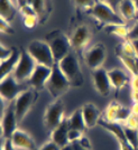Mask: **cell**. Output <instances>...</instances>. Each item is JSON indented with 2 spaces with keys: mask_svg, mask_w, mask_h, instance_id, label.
Listing matches in <instances>:
<instances>
[{
  "mask_svg": "<svg viewBox=\"0 0 138 150\" xmlns=\"http://www.w3.org/2000/svg\"><path fill=\"white\" fill-rule=\"evenodd\" d=\"M58 66L63 74L70 82L71 86L80 88L83 84V74H82L81 66L78 59V56L74 52H70L62 61L58 62Z\"/></svg>",
  "mask_w": 138,
  "mask_h": 150,
  "instance_id": "1",
  "label": "cell"
},
{
  "mask_svg": "<svg viewBox=\"0 0 138 150\" xmlns=\"http://www.w3.org/2000/svg\"><path fill=\"white\" fill-rule=\"evenodd\" d=\"M91 16H93L95 19H98L100 23L105 24L106 26L111 25H126V20L119 13L115 11L111 7L102 2L101 0L95 1L94 6L89 10Z\"/></svg>",
  "mask_w": 138,
  "mask_h": 150,
  "instance_id": "2",
  "label": "cell"
},
{
  "mask_svg": "<svg viewBox=\"0 0 138 150\" xmlns=\"http://www.w3.org/2000/svg\"><path fill=\"white\" fill-rule=\"evenodd\" d=\"M70 88H71L70 82L65 77V75L63 74V72L58 66V63H55L52 67V74L46 83L45 88L55 100H57L63 94L66 93Z\"/></svg>",
  "mask_w": 138,
  "mask_h": 150,
  "instance_id": "3",
  "label": "cell"
},
{
  "mask_svg": "<svg viewBox=\"0 0 138 150\" xmlns=\"http://www.w3.org/2000/svg\"><path fill=\"white\" fill-rule=\"evenodd\" d=\"M27 52L31 54V56L35 59V62L41 65H45L48 67H53L55 64V59L53 56V53L51 50L50 45L46 40H33L28 45Z\"/></svg>",
  "mask_w": 138,
  "mask_h": 150,
  "instance_id": "4",
  "label": "cell"
},
{
  "mask_svg": "<svg viewBox=\"0 0 138 150\" xmlns=\"http://www.w3.org/2000/svg\"><path fill=\"white\" fill-rule=\"evenodd\" d=\"M47 44L50 45L51 50L53 53V56L55 62L58 63L62 61L64 57L66 56L71 52V42L70 38L66 37L65 34L62 31H54L47 36Z\"/></svg>",
  "mask_w": 138,
  "mask_h": 150,
  "instance_id": "5",
  "label": "cell"
},
{
  "mask_svg": "<svg viewBox=\"0 0 138 150\" xmlns=\"http://www.w3.org/2000/svg\"><path fill=\"white\" fill-rule=\"evenodd\" d=\"M36 65H37V63L35 62V59L31 56V54L27 50H20L19 62L15 71H14L13 75L15 76V79L21 84L24 82H28L31 74L34 73V71L36 69Z\"/></svg>",
  "mask_w": 138,
  "mask_h": 150,
  "instance_id": "6",
  "label": "cell"
},
{
  "mask_svg": "<svg viewBox=\"0 0 138 150\" xmlns=\"http://www.w3.org/2000/svg\"><path fill=\"white\" fill-rule=\"evenodd\" d=\"M65 120L64 118V105L61 99H57L47 106L44 114V125L46 129L53 131L55 128Z\"/></svg>",
  "mask_w": 138,
  "mask_h": 150,
  "instance_id": "7",
  "label": "cell"
},
{
  "mask_svg": "<svg viewBox=\"0 0 138 150\" xmlns=\"http://www.w3.org/2000/svg\"><path fill=\"white\" fill-rule=\"evenodd\" d=\"M37 91L34 88H27L24 92L18 95V98L16 99L15 102V111H16V115L18 122L23 121L26 114L29 112L31 106L34 105L35 101L37 99Z\"/></svg>",
  "mask_w": 138,
  "mask_h": 150,
  "instance_id": "8",
  "label": "cell"
},
{
  "mask_svg": "<svg viewBox=\"0 0 138 150\" xmlns=\"http://www.w3.org/2000/svg\"><path fill=\"white\" fill-rule=\"evenodd\" d=\"M25 88H23V84L19 83L13 74L9 75L5 80L0 82V95L1 100L13 101L18 98L21 92H24Z\"/></svg>",
  "mask_w": 138,
  "mask_h": 150,
  "instance_id": "9",
  "label": "cell"
},
{
  "mask_svg": "<svg viewBox=\"0 0 138 150\" xmlns=\"http://www.w3.org/2000/svg\"><path fill=\"white\" fill-rule=\"evenodd\" d=\"M83 56H84V61L87 63V65L92 71L101 69L102 64L105 63L106 57H107L106 46L101 43L93 45L88 50H85Z\"/></svg>",
  "mask_w": 138,
  "mask_h": 150,
  "instance_id": "10",
  "label": "cell"
},
{
  "mask_svg": "<svg viewBox=\"0 0 138 150\" xmlns=\"http://www.w3.org/2000/svg\"><path fill=\"white\" fill-rule=\"evenodd\" d=\"M51 74H52V67L37 64L27 84L36 91H42L46 86V83L48 81Z\"/></svg>",
  "mask_w": 138,
  "mask_h": 150,
  "instance_id": "11",
  "label": "cell"
},
{
  "mask_svg": "<svg viewBox=\"0 0 138 150\" xmlns=\"http://www.w3.org/2000/svg\"><path fill=\"white\" fill-rule=\"evenodd\" d=\"M92 76V82L95 90L102 95V96H107L109 95L110 91H111V82L109 79V74L108 71H106L105 69H98L92 71L91 73Z\"/></svg>",
  "mask_w": 138,
  "mask_h": 150,
  "instance_id": "12",
  "label": "cell"
},
{
  "mask_svg": "<svg viewBox=\"0 0 138 150\" xmlns=\"http://www.w3.org/2000/svg\"><path fill=\"white\" fill-rule=\"evenodd\" d=\"M17 123L18 119L16 115L15 106H9L1 117V131L5 139H11L13 134L17 130Z\"/></svg>",
  "mask_w": 138,
  "mask_h": 150,
  "instance_id": "13",
  "label": "cell"
},
{
  "mask_svg": "<svg viewBox=\"0 0 138 150\" xmlns=\"http://www.w3.org/2000/svg\"><path fill=\"white\" fill-rule=\"evenodd\" d=\"M90 39H91V33L89 28L85 25H81L76 27L75 30L73 31L72 36L70 37V42L72 48L81 50L89 44Z\"/></svg>",
  "mask_w": 138,
  "mask_h": 150,
  "instance_id": "14",
  "label": "cell"
},
{
  "mask_svg": "<svg viewBox=\"0 0 138 150\" xmlns=\"http://www.w3.org/2000/svg\"><path fill=\"white\" fill-rule=\"evenodd\" d=\"M11 141H13L14 146L17 149L21 150H37L36 144L34 141V139L27 133V132L23 131L17 129L16 132L11 137Z\"/></svg>",
  "mask_w": 138,
  "mask_h": 150,
  "instance_id": "15",
  "label": "cell"
},
{
  "mask_svg": "<svg viewBox=\"0 0 138 150\" xmlns=\"http://www.w3.org/2000/svg\"><path fill=\"white\" fill-rule=\"evenodd\" d=\"M82 114H83V119L84 123L88 129H91L99 123L100 121V111L97 106L92 103H87L81 108Z\"/></svg>",
  "mask_w": 138,
  "mask_h": 150,
  "instance_id": "16",
  "label": "cell"
},
{
  "mask_svg": "<svg viewBox=\"0 0 138 150\" xmlns=\"http://www.w3.org/2000/svg\"><path fill=\"white\" fill-rule=\"evenodd\" d=\"M20 58V50L14 47V54L5 62H0V79L5 80L14 73Z\"/></svg>",
  "mask_w": 138,
  "mask_h": 150,
  "instance_id": "17",
  "label": "cell"
},
{
  "mask_svg": "<svg viewBox=\"0 0 138 150\" xmlns=\"http://www.w3.org/2000/svg\"><path fill=\"white\" fill-rule=\"evenodd\" d=\"M69 130L70 128L69 125H68V120L65 119L57 128H55L53 131L51 132V141L55 142L60 147L68 144H69V138H68Z\"/></svg>",
  "mask_w": 138,
  "mask_h": 150,
  "instance_id": "18",
  "label": "cell"
},
{
  "mask_svg": "<svg viewBox=\"0 0 138 150\" xmlns=\"http://www.w3.org/2000/svg\"><path fill=\"white\" fill-rule=\"evenodd\" d=\"M108 74H109V79H110L112 88H116V90L122 88L124 86H126V85L129 83V81H130L128 74H127L126 72H124L122 69H111V71H109Z\"/></svg>",
  "mask_w": 138,
  "mask_h": 150,
  "instance_id": "19",
  "label": "cell"
},
{
  "mask_svg": "<svg viewBox=\"0 0 138 150\" xmlns=\"http://www.w3.org/2000/svg\"><path fill=\"white\" fill-rule=\"evenodd\" d=\"M17 13V9L14 6L11 0H0V16L1 19H5L6 21L10 23L15 19Z\"/></svg>",
  "mask_w": 138,
  "mask_h": 150,
  "instance_id": "20",
  "label": "cell"
},
{
  "mask_svg": "<svg viewBox=\"0 0 138 150\" xmlns=\"http://www.w3.org/2000/svg\"><path fill=\"white\" fill-rule=\"evenodd\" d=\"M119 13L120 16L125 20H132L135 18L137 9L135 7L134 0H121L119 4Z\"/></svg>",
  "mask_w": 138,
  "mask_h": 150,
  "instance_id": "21",
  "label": "cell"
},
{
  "mask_svg": "<svg viewBox=\"0 0 138 150\" xmlns=\"http://www.w3.org/2000/svg\"><path fill=\"white\" fill-rule=\"evenodd\" d=\"M68 125H69V128L72 129V130H79V131L83 132L87 127H85V123H84V119H83V114H82V110L81 109H78L74 112L71 114V117L68 118Z\"/></svg>",
  "mask_w": 138,
  "mask_h": 150,
  "instance_id": "22",
  "label": "cell"
},
{
  "mask_svg": "<svg viewBox=\"0 0 138 150\" xmlns=\"http://www.w3.org/2000/svg\"><path fill=\"white\" fill-rule=\"evenodd\" d=\"M122 106L124 105H121L117 101L110 102L105 111V120L110 121V122H119L120 112H121Z\"/></svg>",
  "mask_w": 138,
  "mask_h": 150,
  "instance_id": "23",
  "label": "cell"
},
{
  "mask_svg": "<svg viewBox=\"0 0 138 150\" xmlns=\"http://www.w3.org/2000/svg\"><path fill=\"white\" fill-rule=\"evenodd\" d=\"M105 30L107 31L108 34L116 35L120 38H128V34H129L130 29H128L126 25H111L107 26Z\"/></svg>",
  "mask_w": 138,
  "mask_h": 150,
  "instance_id": "24",
  "label": "cell"
},
{
  "mask_svg": "<svg viewBox=\"0 0 138 150\" xmlns=\"http://www.w3.org/2000/svg\"><path fill=\"white\" fill-rule=\"evenodd\" d=\"M118 54V57H119L120 59H121V62L122 64L125 65V67L130 73L132 74V76H136L137 74V69H136V57H129V56H126L124 54H121V53H117Z\"/></svg>",
  "mask_w": 138,
  "mask_h": 150,
  "instance_id": "25",
  "label": "cell"
},
{
  "mask_svg": "<svg viewBox=\"0 0 138 150\" xmlns=\"http://www.w3.org/2000/svg\"><path fill=\"white\" fill-rule=\"evenodd\" d=\"M125 134L128 144L132 146L135 150H138V129H130L124 125Z\"/></svg>",
  "mask_w": 138,
  "mask_h": 150,
  "instance_id": "26",
  "label": "cell"
},
{
  "mask_svg": "<svg viewBox=\"0 0 138 150\" xmlns=\"http://www.w3.org/2000/svg\"><path fill=\"white\" fill-rule=\"evenodd\" d=\"M120 53L126 55V56L137 57L135 48H134V45H132V43L130 40H126L125 43L120 46Z\"/></svg>",
  "mask_w": 138,
  "mask_h": 150,
  "instance_id": "27",
  "label": "cell"
},
{
  "mask_svg": "<svg viewBox=\"0 0 138 150\" xmlns=\"http://www.w3.org/2000/svg\"><path fill=\"white\" fill-rule=\"evenodd\" d=\"M38 20V16L35 13V15H28V16H24V18H23V21H24V25H25L26 28H34L35 26L37 25Z\"/></svg>",
  "mask_w": 138,
  "mask_h": 150,
  "instance_id": "28",
  "label": "cell"
},
{
  "mask_svg": "<svg viewBox=\"0 0 138 150\" xmlns=\"http://www.w3.org/2000/svg\"><path fill=\"white\" fill-rule=\"evenodd\" d=\"M95 1L97 0H73L75 7L81 8V9H85V10H90L94 6Z\"/></svg>",
  "mask_w": 138,
  "mask_h": 150,
  "instance_id": "29",
  "label": "cell"
},
{
  "mask_svg": "<svg viewBox=\"0 0 138 150\" xmlns=\"http://www.w3.org/2000/svg\"><path fill=\"white\" fill-rule=\"evenodd\" d=\"M83 137L81 131L79 130H72L70 129L69 130V134H68V138H69V144H74V142H78L80 141Z\"/></svg>",
  "mask_w": 138,
  "mask_h": 150,
  "instance_id": "30",
  "label": "cell"
},
{
  "mask_svg": "<svg viewBox=\"0 0 138 150\" xmlns=\"http://www.w3.org/2000/svg\"><path fill=\"white\" fill-rule=\"evenodd\" d=\"M31 6L34 8L35 13H37L38 18H39V16H42L45 10V0H34Z\"/></svg>",
  "mask_w": 138,
  "mask_h": 150,
  "instance_id": "31",
  "label": "cell"
},
{
  "mask_svg": "<svg viewBox=\"0 0 138 150\" xmlns=\"http://www.w3.org/2000/svg\"><path fill=\"white\" fill-rule=\"evenodd\" d=\"M13 54H14V47L13 48H7L4 45H1V47H0V61L1 62L7 61Z\"/></svg>",
  "mask_w": 138,
  "mask_h": 150,
  "instance_id": "32",
  "label": "cell"
},
{
  "mask_svg": "<svg viewBox=\"0 0 138 150\" xmlns=\"http://www.w3.org/2000/svg\"><path fill=\"white\" fill-rule=\"evenodd\" d=\"M0 29H1V33L2 34H14V28L10 26V23L6 21L5 19H0Z\"/></svg>",
  "mask_w": 138,
  "mask_h": 150,
  "instance_id": "33",
  "label": "cell"
},
{
  "mask_svg": "<svg viewBox=\"0 0 138 150\" xmlns=\"http://www.w3.org/2000/svg\"><path fill=\"white\" fill-rule=\"evenodd\" d=\"M124 125L130 129H138V118L135 115H132L129 119H127L126 122H124Z\"/></svg>",
  "mask_w": 138,
  "mask_h": 150,
  "instance_id": "34",
  "label": "cell"
},
{
  "mask_svg": "<svg viewBox=\"0 0 138 150\" xmlns=\"http://www.w3.org/2000/svg\"><path fill=\"white\" fill-rule=\"evenodd\" d=\"M37 150H61V147L60 146H57L55 142H53V141H48V142H46L44 144L41 148H37Z\"/></svg>",
  "mask_w": 138,
  "mask_h": 150,
  "instance_id": "35",
  "label": "cell"
},
{
  "mask_svg": "<svg viewBox=\"0 0 138 150\" xmlns=\"http://www.w3.org/2000/svg\"><path fill=\"white\" fill-rule=\"evenodd\" d=\"M20 11H21V13H23V16H28V15H35V10H34V8H33V6H31V5H28V4H26V5H24V6H21V8H20ZM37 15V13H36Z\"/></svg>",
  "mask_w": 138,
  "mask_h": 150,
  "instance_id": "36",
  "label": "cell"
},
{
  "mask_svg": "<svg viewBox=\"0 0 138 150\" xmlns=\"http://www.w3.org/2000/svg\"><path fill=\"white\" fill-rule=\"evenodd\" d=\"M128 40H137L138 39V23L129 30L128 34Z\"/></svg>",
  "mask_w": 138,
  "mask_h": 150,
  "instance_id": "37",
  "label": "cell"
},
{
  "mask_svg": "<svg viewBox=\"0 0 138 150\" xmlns=\"http://www.w3.org/2000/svg\"><path fill=\"white\" fill-rule=\"evenodd\" d=\"M17 148L14 146L11 139H5L4 144H1V150H16Z\"/></svg>",
  "mask_w": 138,
  "mask_h": 150,
  "instance_id": "38",
  "label": "cell"
},
{
  "mask_svg": "<svg viewBox=\"0 0 138 150\" xmlns=\"http://www.w3.org/2000/svg\"><path fill=\"white\" fill-rule=\"evenodd\" d=\"M130 84H132V92L138 93V75H136V76H132V81H130Z\"/></svg>",
  "mask_w": 138,
  "mask_h": 150,
  "instance_id": "39",
  "label": "cell"
},
{
  "mask_svg": "<svg viewBox=\"0 0 138 150\" xmlns=\"http://www.w3.org/2000/svg\"><path fill=\"white\" fill-rule=\"evenodd\" d=\"M101 1L105 2V4H107V5H109L112 9H115L116 7L119 6V4L121 0H101Z\"/></svg>",
  "mask_w": 138,
  "mask_h": 150,
  "instance_id": "40",
  "label": "cell"
},
{
  "mask_svg": "<svg viewBox=\"0 0 138 150\" xmlns=\"http://www.w3.org/2000/svg\"><path fill=\"white\" fill-rule=\"evenodd\" d=\"M132 114L138 118V101H135L134 105L132 108Z\"/></svg>",
  "mask_w": 138,
  "mask_h": 150,
  "instance_id": "41",
  "label": "cell"
},
{
  "mask_svg": "<svg viewBox=\"0 0 138 150\" xmlns=\"http://www.w3.org/2000/svg\"><path fill=\"white\" fill-rule=\"evenodd\" d=\"M72 146H73V150H91V149H88V148L82 147L79 142H74V144H72Z\"/></svg>",
  "mask_w": 138,
  "mask_h": 150,
  "instance_id": "42",
  "label": "cell"
},
{
  "mask_svg": "<svg viewBox=\"0 0 138 150\" xmlns=\"http://www.w3.org/2000/svg\"><path fill=\"white\" fill-rule=\"evenodd\" d=\"M132 43V45H134V48H135V52H136V55H137L138 57V39L137 40H130Z\"/></svg>",
  "mask_w": 138,
  "mask_h": 150,
  "instance_id": "43",
  "label": "cell"
},
{
  "mask_svg": "<svg viewBox=\"0 0 138 150\" xmlns=\"http://www.w3.org/2000/svg\"><path fill=\"white\" fill-rule=\"evenodd\" d=\"M61 150H73V146H72V144H68L61 147Z\"/></svg>",
  "mask_w": 138,
  "mask_h": 150,
  "instance_id": "44",
  "label": "cell"
},
{
  "mask_svg": "<svg viewBox=\"0 0 138 150\" xmlns=\"http://www.w3.org/2000/svg\"><path fill=\"white\" fill-rule=\"evenodd\" d=\"M134 4H135V7H136V9L138 11V0H134Z\"/></svg>",
  "mask_w": 138,
  "mask_h": 150,
  "instance_id": "45",
  "label": "cell"
},
{
  "mask_svg": "<svg viewBox=\"0 0 138 150\" xmlns=\"http://www.w3.org/2000/svg\"><path fill=\"white\" fill-rule=\"evenodd\" d=\"M33 2H34V0H26V4H28V5H33Z\"/></svg>",
  "mask_w": 138,
  "mask_h": 150,
  "instance_id": "46",
  "label": "cell"
},
{
  "mask_svg": "<svg viewBox=\"0 0 138 150\" xmlns=\"http://www.w3.org/2000/svg\"><path fill=\"white\" fill-rule=\"evenodd\" d=\"M136 69H137V74H138V57H136Z\"/></svg>",
  "mask_w": 138,
  "mask_h": 150,
  "instance_id": "47",
  "label": "cell"
}]
</instances>
